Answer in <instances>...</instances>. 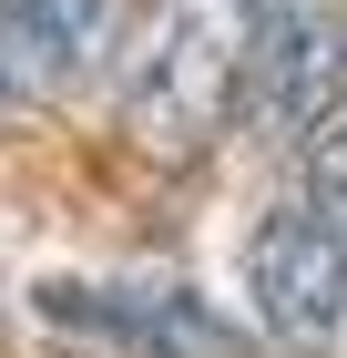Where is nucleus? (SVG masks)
<instances>
[{
  "label": "nucleus",
  "instance_id": "7ed1b4c3",
  "mask_svg": "<svg viewBox=\"0 0 347 358\" xmlns=\"http://www.w3.org/2000/svg\"><path fill=\"white\" fill-rule=\"evenodd\" d=\"M41 317H52V328L123 338V348H143V358H245V338L214 328L184 287H41Z\"/></svg>",
  "mask_w": 347,
  "mask_h": 358
},
{
  "label": "nucleus",
  "instance_id": "f03ea898",
  "mask_svg": "<svg viewBox=\"0 0 347 358\" xmlns=\"http://www.w3.org/2000/svg\"><path fill=\"white\" fill-rule=\"evenodd\" d=\"M245 297H256V328L296 358H327L347 338V246L327 236L307 205L266 215L245 236Z\"/></svg>",
  "mask_w": 347,
  "mask_h": 358
},
{
  "label": "nucleus",
  "instance_id": "39448f33",
  "mask_svg": "<svg viewBox=\"0 0 347 358\" xmlns=\"http://www.w3.org/2000/svg\"><path fill=\"white\" fill-rule=\"evenodd\" d=\"M296 174H307V215H317L327 236L347 246V103L327 113L307 143H296Z\"/></svg>",
  "mask_w": 347,
  "mask_h": 358
},
{
  "label": "nucleus",
  "instance_id": "f257e3e1",
  "mask_svg": "<svg viewBox=\"0 0 347 358\" xmlns=\"http://www.w3.org/2000/svg\"><path fill=\"white\" fill-rule=\"evenodd\" d=\"M245 0H163L154 41L133 52V83H123V134L154 154V164H194L245 103Z\"/></svg>",
  "mask_w": 347,
  "mask_h": 358
},
{
  "label": "nucleus",
  "instance_id": "20e7f679",
  "mask_svg": "<svg viewBox=\"0 0 347 358\" xmlns=\"http://www.w3.org/2000/svg\"><path fill=\"white\" fill-rule=\"evenodd\" d=\"M103 52V0H0V103L41 113L92 72Z\"/></svg>",
  "mask_w": 347,
  "mask_h": 358
}]
</instances>
